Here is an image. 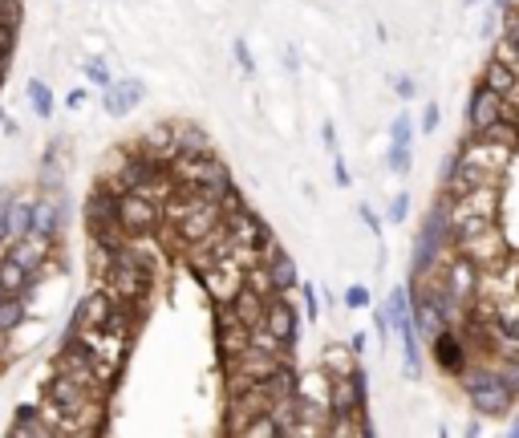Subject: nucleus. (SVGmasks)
I'll return each instance as SVG.
<instances>
[{
	"mask_svg": "<svg viewBox=\"0 0 519 438\" xmlns=\"http://www.w3.org/2000/svg\"><path fill=\"white\" fill-rule=\"evenodd\" d=\"M458 382H463V394L479 418H499V414H507L511 406H515V394L507 390L499 369L487 366V361L483 366H466L463 374H458Z\"/></svg>",
	"mask_w": 519,
	"mask_h": 438,
	"instance_id": "nucleus-1",
	"label": "nucleus"
},
{
	"mask_svg": "<svg viewBox=\"0 0 519 438\" xmlns=\"http://www.w3.org/2000/svg\"><path fill=\"white\" fill-rule=\"evenodd\" d=\"M458 158L471 163V167H479L491 179H507L511 163H515V147H507V142H499V139H487V134H471V139L458 147Z\"/></svg>",
	"mask_w": 519,
	"mask_h": 438,
	"instance_id": "nucleus-2",
	"label": "nucleus"
},
{
	"mask_svg": "<svg viewBox=\"0 0 519 438\" xmlns=\"http://www.w3.org/2000/svg\"><path fill=\"white\" fill-rule=\"evenodd\" d=\"M442 284H447L450 300H455L458 308H466L471 313V305H475V292H479V268L471 260H466L463 252H450L447 256V268H442Z\"/></svg>",
	"mask_w": 519,
	"mask_h": 438,
	"instance_id": "nucleus-3",
	"label": "nucleus"
},
{
	"mask_svg": "<svg viewBox=\"0 0 519 438\" xmlns=\"http://www.w3.org/2000/svg\"><path fill=\"white\" fill-rule=\"evenodd\" d=\"M159 215H163L159 203L146 199V195H138V191L118 195V228H122L126 236H146V232H155Z\"/></svg>",
	"mask_w": 519,
	"mask_h": 438,
	"instance_id": "nucleus-4",
	"label": "nucleus"
},
{
	"mask_svg": "<svg viewBox=\"0 0 519 438\" xmlns=\"http://www.w3.org/2000/svg\"><path fill=\"white\" fill-rule=\"evenodd\" d=\"M455 252H463L466 260H471L479 272H483V268H491V264H499L503 256L511 252V248H507V240H503V232H499V219H495V223H487V228L479 232V236L463 240V244L455 248Z\"/></svg>",
	"mask_w": 519,
	"mask_h": 438,
	"instance_id": "nucleus-5",
	"label": "nucleus"
},
{
	"mask_svg": "<svg viewBox=\"0 0 519 438\" xmlns=\"http://www.w3.org/2000/svg\"><path fill=\"white\" fill-rule=\"evenodd\" d=\"M199 281H203V289H207V297L215 300V308H220V305H231L236 292L244 289V268H239L231 256H223L220 264H212V268L203 272Z\"/></svg>",
	"mask_w": 519,
	"mask_h": 438,
	"instance_id": "nucleus-6",
	"label": "nucleus"
},
{
	"mask_svg": "<svg viewBox=\"0 0 519 438\" xmlns=\"http://www.w3.org/2000/svg\"><path fill=\"white\" fill-rule=\"evenodd\" d=\"M264 329L276 337V341L297 345V337H300V313H297V305L289 300V292L268 297V305H264Z\"/></svg>",
	"mask_w": 519,
	"mask_h": 438,
	"instance_id": "nucleus-7",
	"label": "nucleus"
},
{
	"mask_svg": "<svg viewBox=\"0 0 519 438\" xmlns=\"http://www.w3.org/2000/svg\"><path fill=\"white\" fill-rule=\"evenodd\" d=\"M503 114H507L503 97L479 81V89L471 94V102H466V126H471V134H479V131H487V126H495Z\"/></svg>",
	"mask_w": 519,
	"mask_h": 438,
	"instance_id": "nucleus-8",
	"label": "nucleus"
},
{
	"mask_svg": "<svg viewBox=\"0 0 519 438\" xmlns=\"http://www.w3.org/2000/svg\"><path fill=\"white\" fill-rule=\"evenodd\" d=\"M223 232H228V244L231 248H236V244L260 248L268 236H272L264 219L255 215V211H247V207H239V211H231V215H223Z\"/></svg>",
	"mask_w": 519,
	"mask_h": 438,
	"instance_id": "nucleus-9",
	"label": "nucleus"
},
{
	"mask_svg": "<svg viewBox=\"0 0 519 438\" xmlns=\"http://www.w3.org/2000/svg\"><path fill=\"white\" fill-rule=\"evenodd\" d=\"M110 313H114V297H110V289H94L89 297L78 300V308H73L70 333H78V329H102V324L110 321Z\"/></svg>",
	"mask_w": 519,
	"mask_h": 438,
	"instance_id": "nucleus-10",
	"label": "nucleus"
},
{
	"mask_svg": "<svg viewBox=\"0 0 519 438\" xmlns=\"http://www.w3.org/2000/svg\"><path fill=\"white\" fill-rule=\"evenodd\" d=\"M65 211H70V207H65L62 191H57L54 199H37V207H33V228H29V236L45 240V244H54V240L62 236Z\"/></svg>",
	"mask_w": 519,
	"mask_h": 438,
	"instance_id": "nucleus-11",
	"label": "nucleus"
},
{
	"mask_svg": "<svg viewBox=\"0 0 519 438\" xmlns=\"http://www.w3.org/2000/svg\"><path fill=\"white\" fill-rule=\"evenodd\" d=\"M434 345V361H439L442 374H463L466 369V337H458V329H442V333L431 337Z\"/></svg>",
	"mask_w": 519,
	"mask_h": 438,
	"instance_id": "nucleus-12",
	"label": "nucleus"
},
{
	"mask_svg": "<svg viewBox=\"0 0 519 438\" xmlns=\"http://www.w3.org/2000/svg\"><path fill=\"white\" fill-rule=\"evenodd\" d=\"M142 81L138 78H122V81H110L106 89H102V105H106L110 118H126L134 110V105L142 102Z\"/></svg>",
	"mask_w": 519,
	"mask_h": 438,
	"instance_id": "nucleus-13",
	"label": "nucleus"
},
{
	"mask_svg": "<svg viewBox=\"0 0 519 438\" xmlns=\"http://www.w3.org/2000/svg\"><path fill=\"white\" fill-rule=\"evenodd\" d=\"M479 81H483L487 89H495L507 110H519V73L511 70V65H503L499 57H491V62L483 65V78H479Z\"/></svg>",
	"mask_w": 519,
	"mask_h": 438,
	"instance_id": "nucleus-14",
	"label": "nucleus"
},
{
	"mask_svg": "<svg viewBox=\"0 0 519 438\" xmlns=\"http://www.w3.org/2000/svg\"><path fill=\"white\" fill-rule=\"evenodd\" d=\"M86 219H89V232H106L118 228V191L110 183H102L94 195L86 199Z\"/></svg>",
	"mask_w": 519,
	"mask_h": 438,
	"instance_id": "nucleus-15",
	"label": "nucleus"
},
{
	"mask_svg": "<svg viewBox=\"0 0 519 438\" xmlns=\"http://www.w3.org/2000/svg\"><path fill=\"white\" fill-rule=\"evenodd\" d=\"M138 150L146 158H155V163H163L167 167L171 158H175V122H155L142 131L138 139Z\"/></svg>",
	"mask_w": 519,
	"mask_h": 438,
	"instance_id": "nucleus-16",
	"label": "nucleus"
},
{
	"mask_svg": "<svg viewBox=\"0 0 519 438\" xmlns=\"http://www.w3.org/2000/svg\"><path fill=\"white\" fill-rule=\"evenodd\" d=\"M329 414H370L357 402V386L349 374H329Z\"/></svg>",
	"mask_w": 519,
	"mask_h": 438,
	"instance_id": "nucleus-17",
	"label": "nucleus"
},
{
	"mask_svg": "<svg viewBox=\"0 0 519 438\" xmlns=\"http://www.w3.org/2000/svg\"><path fill=\"white\" fill-rule=\"evenodd\" d=\"M264 305H268V300L260 297L255 289H247V284H244V289L236 292V300H231V305H223V308H228V313L236 316L244 329H252V324H264Z\"/></svg>",
	"mask_w": 519,
	"mask_h": 438,
	"instance_id": "nucleus-18",
	"label": "nucleus"
},
{
	"mask_svg": "<svg viewBox=\"0 0 519 438\" xmlns=\"http://www.w3.org/2000/svg\"><path fill=\"white\" fill-rule=\"evenodd\" d=\"M0 289L9 292V297H33L37 276L21 268V264L13 260V256H4V260H0Z\"/></svg>",
	"mask_w": 519,
	"mask_h": 438,
	"instance_id": "nucleus-19",
	"label": "nucleus"
},
{
	"mask_svg": "<svg viewBox=\"0 0 519 438\" xmlns=\"http://www.w3.org/2000/svg\"><path fill=\"white\" fill-rule=\"evenodd\" d=\"M207 150H215L212 134L199 122H175V155H207Z\"/></svg>",
	"mask_w": 519,
	"mask_h": 438,
	"instance_id": "nucleus-20",
	"label": "nucleus"
},
{
	"mask_svg": "<svg viewBox=\"0 0 519 438\" xmlns=\"http://www.w3.org/2000/svg\"><path fill=\"white\" fill-rule=\"evenodd\" d=\"M357 361L361 358L349 350V345H325V353H321V369H325V374H353Z\"/></svg>",
	"mask_w": 519,
	"mask_h": 438,
	"instance_id": "nucleus-21",
	"label": "nucleus"
},
{
	"mask_svg": "<svg viewBox=\"0 0 519 438\" xmlns=\"http://www.w3.org/2000/svg\"><path fill=\"white\" fill-rule=\"evenodd\" d=\"M33 207H37V199H29V195H17L9 203V232L17 240L29 236V228H33Z\"/></svg>",
	"mask_w": 519,
	"mask_h": 438,
	"instance_id": "nucleus-22",
	"label": "nucleus"
},
{
	"mask_svg": "<svg viewBox=\"0 0 519 438\" xmlns=\"http://www.w3.org/2000/svg\"><path fill=\"white\" fill-rule=\"evenodd\" d=\"M25 97H29V105H33V114L37 118H45V122H49V118H54V89L45 86L41 78H29V86H25Z\"/></svg>",
	"mask_w": 519,
	"mask_h": 438,
	"instance_id": "nucleus-23",
	"label": "nucleus"
},
{
	"mask_svg": "<svg viewBox=\"0 0 519 438\" xmlns=\"http://www.w3.org/2000/svg\"><path fill=\"white\" fill-rule=\"evenodd\" d=\"M13 434H54V430H49V422L37 406H21L17 418H13Z\"/></svg>",
	"mask_w": 519,
	"mask_h": 438,
	"instance_id": "nucleus-24",
	"label": "nucleus"
},
{
	"mask_svg": "<svg viewBox=\"0 0 519 438\" xmlns=\"http://www.w3.org/2000/svg\"><path fill=\"white\" fill-rule=\"evenodd\" d=\"M25 308H29V297H4L0 300V329H17L25 321Z\"/></svg>",
	"mask_w": 519,
	"mask_h": 438,
	"instance_id": "nucleus-25",
	"label": "nucleus"
},
{
	"mask_svg": "<svg viewBox=\"0 0 519 438\" xmlns=\"http://www.w3.org/2000/svg\"><path fill=\"white\" fill-rule=\"evenodd\" d=\"M41 187L49 195H57L65 187V171H62V163H57V155H45V163H41Z\"/></svg>",
	"mask_w": 519,
	"mask_h": 438,
	"instance_id": "nucleus-26",
	"label": "nucleus"
},
{
	"mask_svg": "<svg viewBox=\"0 0 519 438\" xmlns=\"http://www.w3.org/2000/svg\"><path fill=\"white\" fill-rule=\"evenodd\" d=\"M386 163H389V175H410V167H414V150L406 147V142H389Z\"/></svg>",
	"mask_w": 519,
	"mask_h": 438,
	"instance_id": "nucleus-27",
	"label": "nucleus"
},
{
	"mask_svg": "<svg viewBox=\"0 0 519 438\" xmlns=\"http://www.w3.org/2000/svg\"><path fill=\"white\" fill-rule=\"evenodd\" d=\"M239 434L244 438H280V430H276V422H272V414H255L252 422H247L244 430H239Z\"/></svg>",
	"mask_w": 519,
	"mask_h": 438,
	"instance_id": "nucleus-28",
	"label": "nucleus"
},
{
	"mask_svg": "<svg viewBox=\"0 0 519 438\" xmlns=\"http://www.w3.org/2000/svg\"><path fill=\"white\" fill-rule=\"evenodd\" d=\"M389 142H406V147L414 142V118L406 114V110L389 118Z\"/></svg>",
	"mask_w": 519,
	"mask_h": 438,
	"instance_id": "nucleus-29",
	"label": "nucleus"
},
{
	"mask_svg": "<svg viewBox=\"0 0 519 438\" xmlns=\"http://www.w3.org/2000/svg\"><path fill=\"white\" fill-rule=\"evenodd\" d=\"M495 57H499L503 65H511V70L519 73V45L511 41V37H503V33H499V41H495Z\"/></svg>",
	"mask_w": 519,
	"mask_h": 438,
	"instance_id": "nucleus-30",
	"label": "nucleus"
},
{
	"mask_svg": "<svg viewBox=\"0 0 519 438\" xmlns=\"http://www.w3.org/2000/svg\"><path fill=\"white\" fill-rule=\"evenodd\" d=\"M386 219H389V223H406V219H410V191H398L394 199H389Z\"/></svg>",
	"mask_w": 519,
	"mask_h": 438,
	"instance_id": "nucleus-31",
	"label": "nucleus"
},
{
	"mask_svg": "<svg viewBox=\"0 0 519 438\" xmlns=\"http://www.w3.org/2000/svg\"><path fill=\"white\" fill-rule=\"evenodd\" d=\"M389 86H394V94L402 97V102H414V97H418V81H414L410 73H394V78H389Z\"/></svg>",
	"mask_w": 519,
	"mask_h": 438,
	"instance_id": "nucleus-32",
	"label": "nucleus"
},
{
	"mask_svg": "<svg viewBox=\"0 0 519 438\" xmlns=\"http://www.w3.org/2000/svg\"><path fill=\"white\" fill-rule=\"evenodd\" d=\"M300 289V297H305V316L308 321H317L321 316V292H317V284H297Z\"/></svg>",
	"mask_w": 519,
	"mask_h": 438,
	"instance_id": "nucleus-33",
	"label": "nucleus"
},
{
	"mask_svg": "<svg viewBox=\"0 0 519 438\" xmlns=\"http://www.w3.org/2000/svg\"><path fill=\"white\" fill-rule=\"evenodd\" d=\"M81 73H86V78L94 81L97 89H106L110 81H114V78H110V70H106V65H102V62H86V65H81Z\"/></svg>",
	"mask_w": 519,
	"mask_h": 438,
	"instance_id": "nucleus-34",
	"label": "nucleus"
},
{
	"mask_svg": "<svg viewBox=\"0 0 519 438\" xmlns=\"http://www.w3.org/2000/svg\"><path fill=\"white\" fill-rule=\"evenodd\" d=\"M231 53H236V65H239L244 73H252V70H255V57H252V49H247L244 37H236V41H231Z\"/></svg>",
	"mask_w": 519,
	"mask_h": 438,
	"instance_id": "nucleus-35",
	"label": "nucleus"
},
{
	"mask_svg": "<svg viewBox=\"0 0 519 438\" xmlns=\"http://www.w3.org/2000/svg\"><path fill=\"white\" fill-rule=\"evenodd\" d=\"M13 199H17V191H9V187H4V191H0V244L13 236V232H9V203Z\"/></svg>",
	"mask_w": 519,
	"mask_h": 438,
	"instance_id": "nucleus-36",
	"label": "nucleus"
},
{
	"mask_svg": "<svg viewBox=\"0 0 519 438\" xmlns=\"http://www.w3.org/2000/svg\"><path fill=\"white\" fill-rule=\"evenodd\" d=\"M370 305H373V297L365 284H353V289L345 292V308H370Z\"/></svg>",
	"mask_w": 519,
	"mask_h": 438,
	"instance_id": "nucleus-37",
	"label": "nucleus"
},
{
	"mask_svg": "<svg viewBox=\"0 0 519 438\" xmlns=\"http://www.w3.org/2000/svg\"><path fill=\"white\" fill-rule=\"evenodd\" d=\"M357 215L365 219V228H370L373 236H378V244H381V215H378V211H373L370 203H357Z\"/></svg>",
	"mask_w": 519,
	"mask_h": 438,
	"instance_id": "nucleus-38",
	"label": "nucleus"
},
{
	"mask_svg": "<svg viewBox=\"0 0 519 438\" xmlns=\"http://www.w3.org/2000/svg\"><path fill=\"white\" fill-rule=\"evenodd\" d=\"M439 118H442L439 102H426V105H423V134H434V131H439Z\"/></svg>",
	"mask_w": 519,
	"mask_h": 438,
	"instance_id": "nucleus-39",
	"label": "nucleus"
},
{
	"mask_svg": "<svg viewBox=\"0 0 519 438\" xmlns=\"http://www.w3.org/2000/svg\"><path fill=\"white\" fill-rule=\"evenodd\" d=\"M333 179L341 187H353V175H349V167H345V155H341V147L333 150Z\"/></svg>",
	"mask_w": 519,
	"mask_h": 438,
	"instance_id": "nucleus-40",
	"label": "nucleus"
},
{
	"mask_svg": "<svg viewBox=\"0 0 519 438\" xmlns=\"http://www.w3.org/2000/svg\"><path fill=\"white\" fill-rule=\"evenodd\" d=\"M499 17H503V13L495 9V4H487V17H483V29H479V33H483V37H495V33H499Z\"/></svg>",
	"mask_w": 519,
	"mask_h": 438,
	"instance_id": "nucleus-41",
	"label": "nucleus"
},
{
	"mask_svg": "<svg viewBox=\"0 0 519 438\" xmlns=\"http://www.w3.org/2000/svg\"><path fill=\"white\" fill-rule=\"evenodd\" d=\"M373 333H378V341H389V321H386V308H373Z\"/></svg>",
	"mask_w": 519,
	"mask_h": 438,
	"instance_id": "nucleus-42",
	"label": "nucleus"
},
{
	"mask_svg": "<svg viewBox=\"0 0 519 438\" xmlns=\"http://www.w3.org/2000/svg\"><path fill=\"white\" fill-rule=\"evenodd\" d=\"M9 57H13V33H0V73L9 70Z\"/></svg>",
	"mask_w": 519,
	"mask_h": 438,
	"instance_id": "nucleus-43",
	"label": "nucleus"
},
{
	"mask_svg": "<svg viewBox=\"0 0 519 438\" xmlns=\"http://www.w3.org/2000/svg\"><path fill=\"white\" fill-rule=\"evenodd\" d=\"M321 142L329 147V155L337 150V126H333V122H321Z\"/></svg>",
	"mask_w": 519,
	"mask_h": 438,
	"instance_id": "nucleus-44",
	"label": "nucleus"
},
{
	"mask_svg": "<svg viewBox=\"0 0 519 438\" xmlns=\"http://www.w3.org/2000/svg\"><path fill=\"white\" fill-rule=\"evenodd\" d=\"M284 65H289L292 73L300 70V53H297V45H289V53H284Z\"/></svg>",
	"mask_w": 519,
	"mask_h": 438,
	"instance_id": "nucleus-45",
	"label": "nucleus"
},
{
	"mask_svg": "<svg viewBox=\"0 0 519 438\" xmlns=\"http://www.w3.org/2000/svg\"><path fill=\"white\" fill-rule=\"evenodd\" d=\"M86 97H89V89H73V94H70V110H81V105H86Z\"/></svg>",
	"mask_w": 519,
	"mask_h": 438,
	"instance_id": "nucleus-46",
	"label": "nucleus"
},
{
	"mask_svg": "<svg viewBox=\"0 0 519 438\" xmlns=\"http://www.w3.org/2000/svg\"><path fill=\"white\" fill-rule=\"evenodd\" d=\"M349 350H353V353H357V358H361V353H365V333H361V329H357V333H353Z\"/></svg>",
	"mask_w": 519,
	"mask_h": 438,
	"instance_id": "nucleus-47",
	"label": "nucleus"
},
{
	"mask_svg": "<svg viewBox=\"0 0 519 438\" xmlns=\"http://www.w3.org/2000/svg\"><path fill=\"white\" fill-rule=\"evenodd\" d=\"M466 434H471V438H479V434H483V418H475V422H471V426H466Z\"/></svg>",
	"mask_w": 519,
	"mask_h": 438,
	"instance_id": "nucleus-48",
	"label": "nucleus"
},
{
	"mask_svg": "<svg viewBox=\"0 0 519 438\" xmlns=\"http://www.w3.org/2000/svg\"><path fill=\"white\" fill-rule=\"evenodd\" d=\"M9 353V329H0V358Z\"/></svg>",
	"mask_w": 519,
	"mask_h": 438,
	"instance_id": "nucleus-49",
	"label": "nucleus"
},
{
	"mask_svg": "<svg viewBox=\"0 0 519 438\" xmlns=\"http://www.w3.org/2000/svg\"><path fill=\"white\" fill-rule=\"evenodd\" d=\"M491 4H495V9H499V13H507V9H515V0H491Z\"/></svg>",
	"mask_w": 519,
	"mask_h": 438,
	"instance_id": "nucleus-50",
	"label": "nucleus"
},
{
	"mask_svg": "<svg viewBox=\"0 0 519 438\" xmlns=\"http://www.w3.org/2000/svg\"><path fill=\"white\" fill-rule=\"evenodd\" d=\"M507 434H511V438H519V414H515V418H511V426H507Z\"/></svg>",
	"mask_w": 519,
	"mask_h": 438,
	"instance_id": "nucleus-51",
	"label": "nucleus"
},
{
	"mask_svg": "<svg viewBox=\"0 0 519 438\" xmlns=\"http://www.w3.org/2000/svg\"><path fill=\"white\" fill-rule=\"evenodd\" d=\"M463 4H479V0H463Z\"/></svg>",
	"mask_w": 519,
	"mask_h": 438,
	"instance_id": "nucleus-52",
	"label": "nucleus"
},
{
	"mask_svg": "<svg viewBox=\"0 0 519 438\" xmlns=\"http://www.w3.org/2000/svg\"><path fill=\"white\" fill-rule=\"evenodd\" d=\"M4 297H9V292H4V289H0V300H4Z\"/></svg>",
	"mask_w": 519,
	"mask_h": 438,
	"instance_id": "nucleus-53",
	"label": "nucleus"
}]
</instances>
